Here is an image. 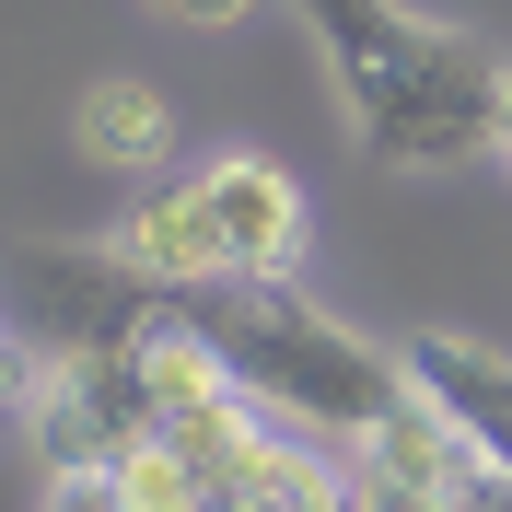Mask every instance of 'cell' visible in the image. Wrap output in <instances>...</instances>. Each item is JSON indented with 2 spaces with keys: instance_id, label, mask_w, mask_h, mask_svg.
<instances>
[{
  "instance_id": "10",
  "label": "cell",
  "mask_w": 512,
  "mask_h": 512,
  "mask_svg": "<svg viewBox=\"0 0 512 512\" xmlns=\"http://www.w3.org/2000/svg\"><path fill=\"white\" fill-rule=\"evenodd\" d=\"M47 512H128V489L105 466H82V478H47Z\"/></svg>"
},
{
  "instance_id": "11",
  "label": "cell",
  "mask_w": 512,
  "mask_h": 512,
  "mask_svg": "<svg viewBox=\"0 0 512 512\" xmlns=\"http://www.w3.org/2000/svg\"><path fill=\"white\" fill-rule=\"evenodd\" d=\"M152 12H163V24H198V35H222V24H245L256 0H152Z\"/></svg>"
},
{
  "instance_id": "12",
  "label": "cell",
  "mask_w": 512,
  "mask_h": 512,
  "mask_svg": "<svg viewBox=\"0 0 512 512\" xmlns=\"http://www.w3.org/2000/svg\"><path fill=\"white\" fill-rule=\"evenodd\" d=\"M454 512H512V478L501 466H466V478H454Z\"/></svg>"
},
{
  "instance_id": "4",
  "label": "cell",
  "mask_w": 512,
  "mask_h": 512,
  "mask_svg": "<svg viewBox=\"0 0 512 512\" xmlns=\"http://www.w3.org/2000/svg\"><path fill=\"white\" fill-rule=\"evenodd\" d=\"M396 361H408V384L466 431V454L512 478V350H478V338H443V326H431V338H408Z\"/></svg>"
},
{
  "instance_id": "8",
  "label": "cell",
  "mask_w": 512,
  "mask_h": 512,
  "mask_svg": "<svg viewBox=\"0 0 512 512\" xmlns=\"http://www.w3.org/2000/svg\"><path fill=\"white\" fill-rule=\"evenodd\" d=\"M105 478L128 489V512H210V501H198V478H187V454H175V443H128L117 466H105Z\"/></svg>"
},
{
  "instance_id": "13",
  "label": "cell",
  "mask_w": 512,
  "mask_h": 512,
  "mask_svg": "<svg viewBox=\"0 0 512 512\" xmlns=\"http://www.w3.org/2000/svg\"><path fill=\"white\" fill-rule=\"evenodd\" d=\"M489 152H501V163H512V70H501V140H489Z\"/></svg>"
},
{
  "instance_id": "7",
  "label": "cell",
  "mask_w": 512,
  "mask_h": 512,
  "mask_svg": "<svg viewBox=\"0 0 512 512\" xmlns=\"http://www.w3.org/2000/svg\"><path fill=\"white\" fill-rule=\"evenodd\" d=\"M70 140H82V163H117V175H152L163 140H175V105L152 94V82H82V105H70Z\"/></svg>"
},
{
  "instance_id": "3",
  "label": "cell",
  "mask_w": 512,
  "mask_h": 512,
  "mask_svg": "<svg viewBox=\"0 0 512 512\" xmlns=\"http://www.w3.org/2000/svg\"><path fill=\"white\" fill-rule=\"evenodd\" d=\"M187 187H198V222H210L222 280H303L315 210H303V187H291L268 152H222V163H198Z\"/></svg>"
},
{
  "instance_id": "6",
  "label": "cell",
  "mask_w": 512,
  "mask_h": 512,
  "mask_svg": "<svg viewBox=\"0 0 512 512\" xmlns=\"http://www.w3.org/2000/svg\"><path fill=\"white\" fill-rule=\"evenodd\" d=\"M117 256L140 268V280H163V291L222 280V256H210V222H198V187H187V175H175V187H152V198H128Z\"/></svg>"
},
{
  "instance_id": "1",
  "label": "cell",
  "mask_w": 512,
  "mask_h": 512,
  "mask_svg": "<svg viewBox=\"0 0 512 512\" xmlns=\"http://www.w3.org/2000/svg\"><path fill=\"white\" fill-rule=\"evenodd\" d=\"M303 35H315L326 82L350 105L361 152L396 163V175H454V163H478L501 140V70L478 35L431 24L408 0H291Z\"/></svg>"
},
{
  "instance_id": "9",
  "label": "cell",
  "mask_w": 512,
  "mask_h": 512,
  "mask_svg": "<svg viewBox=\"0 0 512 512\" xmlns=\"http://www.w3.org/2000/svg\"><path fill=\"white\" fill-rule=\"evenodd\" d=\"M326 512H454V501H431V489H396V478H373V466H350Z\"/></svg>"
},
{
  "instance_id": "2",
  "label": "cell",
  "mask_w": 512,
  "mask_h": 512,
  "mask_svg": "<svg viewBox=\"0 0 512 512\" xmlns=\"http://www.w3.org/2000/svg\"><path fill=\"white\" fill-rule=\"evenodd\" d=\"M175 315L222 350V373L280 431H303L326 454H361V431L408 396V361L361 326H338L326 303H303V280H198L175 291Z\"/></svg>"
},
{
  "instance_id": "5",
  "label": "cell",
  "mask_w": 512,
  "mask_h": 512,
  "mask_svg": "<svg viewBox=\"0 0 512 512\" xmlns=\"http://www.w3.org/2000/svg\"><path fill=\"white\" fill-rule=\"evenodd\" d=\"M350 466H373V478H396V489H431V501H454V478H466L478 454H466V431H454V419L408 384V396H396V408L361 431V454H350Z\"/></svg>"
}]
</instances>
